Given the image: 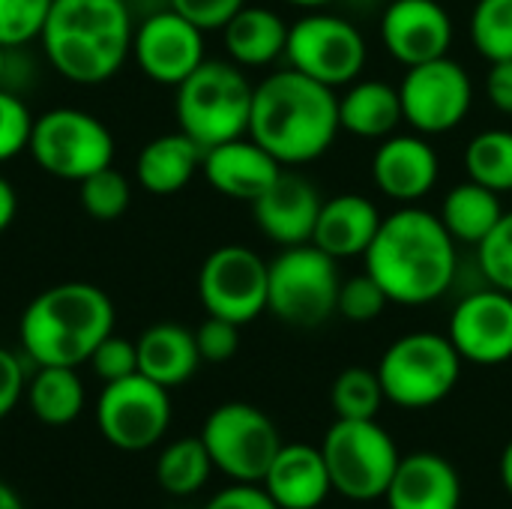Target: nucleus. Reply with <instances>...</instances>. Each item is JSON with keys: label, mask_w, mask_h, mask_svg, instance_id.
<instances>
[{"label": "nucleus", "mask_w": 512, "mask_h": 509, "mask_svg": "<svg viewBox=\"0 0 512 509\" xmlns=\"http://www.w3.org/2000/svg\"><path fill=\"white\" fill-rule=\"evenodd\" d=\"M333 492L348 501H378L387 495L402 462L396 441L375 420H336L321 444Z\"/></svg>", "instance_id": "6e6552de"}, {"label": "nucleus", "mask_w": 512, "mask_h": 509, "mask_svg": "<svg viewBox=\"0 0 512 509\" xmlns=\"http://www.w3.org/2000/svg\"><path fill=\"white\" fill-rule=\"evenodd\" d=\"M174 114L201 150L249 135L255 87L234 60H204L183 84L174 87Z\"/></svg>", "instance_id": "39448f33"}, {"label": "nucleus", "mask_w": 512, "mask_h": 509, "mask_svg": "<svg viewBox=\"0 0 512 509\" xmlns=\"http://www.w3.org/2000/svg\"><path fill=\"white\" fill-rule=\"evenodd\" d=\"M486 93H489V102L501 114H510L512 117V60H495L489 66Z\"/></svg>", "instance_id": "c03bdc74"}, {"label": "nucleus", "mask_w": 512, "mask_h": 509, "mask_svg": "<svg viewBox=\"0 0 512 509\" xmlns=\"http://www.w3.org/2000/svg\"><path fill=\"white\" fill-rule=\"evenodd\" d=\"M456 240L438 213L405 204L381 219V228L363 255L366 273L384 288L390 303L429 306L441 300L459 273Z\"/></svg>", "instance_id": "f257e3e1"}, {"label": "nucleus", "mask_w": 512, "mask_h": 509, "mask_svg": "<svg viewBox=\"0 0 512 509\" xmlns=\"http://www.w3.org/2000/svg\"><path fill=\"white\" fill-rule=\"evenodd\" d=\"M195 345L204 363H228L240 348V324L207 315V321L195 330Z\"/></svg>", "instance_id": "ea45409f"}, {"label": "nucleus", "mask_w": 512, "mask_h": 509, "mask_svg": "<svg viewBox=\"0 0 512 509\" xmlns=\"http://www.w3.org/2000/svg\"><path fill=\"white\" fill-rule=\"evenodd\" d=\"M201 441L213 459V468L234 483H261L276 453L282 450L273 420L246 402H225L204 420Z\"/></svg>", "instance_id": "9d476101"}, {"label": "nucleus", "mask_w": 512, "mask_h": 509, "mask_svg": "<svg viewBox=\"0 0 512 509\" xmlns=\"http://www.w3.org/2000/svg\"><path fill=\"white\" fill-rule=\"evenodd\" d=\"M27 405L45 426H69L84 411V384L72 366H39L30 387Z\"/></svg>", "instance_id": "c85d7f7f"}, {"label": "nucleus", "mask_w": 512, "mask_h": 509, "mask_svg": "<svg viewBox=\"0 0 512 509\" xmlns=\"http://www.w3.org/2000/svg\"><path fill=\"white\" fill-rule=\"evenodd\" d=\"M339 261L312 243L282 249L267 270V312L282 324L312 330L336 315Z\"/></svg>", "instance_id": "0eeeda50"}, {"label": "nucleus", "mask_w": 512, "mask_h": 509, "mask_svg": "<svg viewBox=\"0 0 512 509\" xmlns=\"http://www.w3.org/2000/svg\"><path fill=\"white\" fill-rule=\"evenodd\" d=\"M471 42L489 63L512 60V0H477L471 12Z\"/></svg>", "instance_id": "473e14b6"}, {"label": "nucleus", "mask_w": 512, "mask_h": 509, "mask_svg": "<svg viewBox=\"0 0 512 509\" xmlns=\"http://www.w3.org/2000/svg\"><path fill=\"white\" fill-rule=\"evenodd\" d=\"M27 150L45 174L81 183L114 162V135L96 114L51 108L33 117Z\"/></svg>", "instance_id": "1a4fd4ad"}, {"label": "nucleus", "mask_w": 512, "mask_h": 509, "mask_svg": "<svg viewBox=\"0 0 512 509\" xmlns=\"http://www.w3.org/2000/svg\"><path fill=\"white\" fill-rule=\"evenodd\" d=\"M135 24L126 0H54L39 33L48 63L72 84L111 81L132 54Z\"/></svg>", "instance_id": "7ed1b4c3"}, {"label": "nucleus", "mask_w": 512, "mask_h": 509, "mask_svg": "<svg viewBox=\"0 0 512 509\" xmlns=\"http://www.w3.org/2000/svg\"><path fill=\"white\" fill-rule=\"evenodd\" d=\"M339 132V96L333 87L291 66L255 84L249 138L279 165H309L321 159Z\"/></svg>", "instance_id": "f03ea898"}, {"label": "nucleus", "mask_w": 512, "mask_h": 509, "mask_svg": "<svg viewBox=\"0 0 512 509\" xmlns=\"http://www.w3.org/2000/svg\"><path fill=\"white\" fill-rule=\"evenodd\" d=\"M321 204L324 201L318 189L303 174L282 171L273 180V186L258 201H252V213L261 234L279 243L282 249H288V246L312 243Z\"/></svg>", "instance_id": "6ab92c4d"}, {"label": "nucleus", "mask_w": 512, "mask_h": 509, "mask_svg": "<svg viewBox=\"0 0 512 509\" xmlns=\"http://www.w3.org/2000/svg\"><path fill=\"white\" fill-rule=\"evenodd\" d=\"M30 129H33V114L27 105L0 87V162L15 159L21 150L30 144Z\"/></svg>", "instance_id": "58836bf2"}, {"label": "nucleus", "mask_w": 512, "mask_h": 509, "mask_svg": "<svg viewBox=\"0 0 512 509\" xmlns=\"http://www.w3.org/2000/svg\"><path fill=\"white\" fill-rule=\"evenodd\" d=\"M201 159L204 150L177 129L141 147L135 159V174L150 195H174L192 183V177L201 171Z\"/></svg>", "instance_id": "a878e982"}, {"label": "nucleus", "mask_w": 512, "mask_h": 509, "mask_svg": "<svg viewBox=\"0 0 512 509\" xmlns=\"http://www.w3.org/2000/svg\"><path fill=\"white\" fill-rule=\"evenodd\" d=\"M384 498L390 509H459L462 480L444 456L414 453L399 462Z\"/></svg>", "instance_id": "4be33fe9"}, {"label": "nucleus", "mask_w": 512, "mask_h": 509, "mask_svg": "<svg viewBox=\"0 0 512 509\" xmlns=\"http://www.w3.org/2000/svg\"><path fill=\"white\" fill-rule=\"evenodd\" d=\"M285 57L291 69L336 90L363 75L369 48L363 33L348 18L315 9L288 24Z\"/></svg>", "instance_id": "9b49d317"}, {"label": "nucleus", "mask_w": 512, "mask_h": 509, "mask_svg": "<svg viewBox=\"0 0 512 509\" xmlns=\"http://www.w3.org/2000/svg\"><path fill=\"white\" fill-rule=\"evenodd\" d=\"M24 393V372L12 351L0 348V420L9 417Z\"/></svg>", "instance_id": "37998d69"}, {"label": "nucleus", "mask_w": 512, "mask_h": 509, "mask_svg": "<svg viewBox=\"0 0 512 509\" xmlns=\"http://www.w3.org/2000/svg\"><path fill=\"white\" fill-rule=\"evenodd\" d=\"M477 267L486 285L512 294V210L501 216L492 234L477 246Z\"/></svg>", "instance_id": "f704fd0d"}, {"label": "nucleus", "mask_w": 512, "mask_h": 509, "mask_svg": "<svg viewBox=\"0 0 512 509\" xmlns=\"http://www.w3.org/2000/svg\"><path fill=\"white\" fill-rule=\"evenodd\" d=\"M132 57L150 81L177 87L207 60L204 30L168 6L135 27Z\"/></svg>", "instance_id": "2eb2a0df"}, {"label": "nucleus", "mask_w": 512, "mask_h": 509, "mask_svg": "<svg viewBox=\"0 0 512 509\" xmlns=\"http://www.w3.org/2000/svg\"><path fill=\"white\" fill-rule=\"evenodd\" d=\"M390 306V297L384 294V288L369 276V273H360V276H351L339 285V300H336V312L345 318V321H354V324H369L375 318H381V312Z\"/></svg>", "instance_id": "e433bc0d"}, {"label": "nucleus", "mask_w": 512, "mask_h": 509, "mask_svg": "<svg viewBox=\"0 0 512 509\" xmlns=\"http://www.w3.org/2000/svg\"><path fill=\"white\" fill-rule=\"evenodd\" d=\"M96 423L102 438L123 450V453H141L156 447L168 426H171V399L168 390L141 372L105 384L99 405H96Z\"/></svg>", "instance_id": "ddd939ff"}, {"label": "nucleus", "mask_w": 512, "mask_h": 509, "mask_svg": "<svg viewBox=\"0 0 512 509\" xmlns=\"http://www.w3.org/2000/svg\"><path fill=\"white\" fill-rule=\"evenodd\" d=\"M330 402L339 420H375L381 405L387 402L378 369H366V366L342 369L333 381Z\"/></svg>", "instance_id": "2f4dec72"}, {"label": "nucleus", "mask_w": 512, "mask_h": 509, "mask_svg": "<svg viewBox=\"0 0 512 509\" xmlns=\"http://www.w3.org/2000/svg\"><path fill=\"white\" fill-rule=\"evenodd\" d=\"M462 357L453 348L450 336L417 330L399 336L378 363V378L384 387L387 402L423 411L444 402L462 375Z\"/></svg>", "instance_id": "423d86ee"}, {"label": "nucleus", "mask_w": 512, "mask_h": 509, "mask_svg": "<svg viewBox=\"0 0 512 509\" xmlns=\"http://www.w3.org/2000/svg\"><path fill=\"white\" fill-rule=\"evenodd\" d=\"M501 483H504L507 495L512 498V441L504 447V453H501Z\"/></svg>", "instance_id": "49530a36"}, {"label": "nucleus", "mask_w": 512, "mask_h": 509, "mask_svg": "<svg viewBox=\"0 0 512 509\" xmlns=\"http://www.w3.org/2000/svg\"><path fill=\"white\" fill-rule=\"evenodd\" d=\"M6 54H9V48H6V45H0V84H3V75H6V63H9V60H6Z\"/></svg>", "instance_id": "8fccbe9b"}, {"label": "nucleus", "mask_w": 512, "mask_h": 509, "mask_svg": "<svg viewBox=\"0 0 512 509\" xmlns=\"http://www.w3.org/2000/svg\"><path fill=\"white\" fill-rule=\"evenodd\" d=\"M210 471H213V459L201 435L168 444L156 459V483L168 495H177V498H186L204 489V483L210 480Z\"/></svg>", "instance_id": "c756f323"}, {"label": "nucleus", "mask_w": 512, "mask_h": 509, "mask_svg": "<svg viewBox=\"0 0 512 509\" xmlns=\"http://www.w3.org/2000/svg\"><path fill=\"white\" fill-rule=\"evenodd\" d=\"M441 174V162L435 147L426 141V135H387L375 156H372V180L381 195H387L396 204H417L423 201Z\"/></svg>", "instance_id": "a211bd4d"}, {"label": "nucleus", "mask_w": 512, "mask_h": 509, "mask_svg": "<svg viewBox=\"0 0 512 509\" xmlns=\"http://www.w3.org/2000/svg\"><path fill=\"white\" fill-rule=\"evenodd\" d=\"M405 123L399 87L381 78H357L339 96V126L366 141H384Z\"/></svg>", "instance_id": "b1692460"}, {"label": "nucleus", "mask_w": 512, "mask_h": 509, "mask_svg": "<svg viewBox=\"0 0 512 509\" xmlns=\"http://www.w3.org/2000/svg\"><path fill=\"white\" fill-rule=\"evenodd\" d=\"M138 372L165 390L186 384L201 366L195 333L180 324H153L138 336Z\"/></svg>", "instance_id": "bb28decb"}, {"label": "nucleus", "mask_w": 512, "mask_h": 509, "mask_svg": "<svg viewBox=\"0 0 512 509\" xmlns=\"http://www.w3.org/2000/svg\"><path fill=\"white\" fill-rule=\"evenodd\" d=\"M54 0H0V45L18 48L39 39Z\"/></svg>", "instance_id": "c9c22d12"}, {"label": "nucleus", "mask_w": 512, "mask_h": 509, "mask_svg": "<svg viewBox=\"0 0 512 509\" xmlns=\"http://www.w3.org/2000/svg\"><path fill=\"white\" fill-rule=\"evenodd\" d=\"M402 114L405 123L420 135H444L465 123L474 105L471 75L459 60L438 57L408 66L402 84Z\"/></svg>", "instance_id": "f8f14e48"}, {"label": "nucleus", "mask_w": 512, "mask_h": 509, "mask_svg": "<svg viewBox=\"0 0 512 509\" xmlns=\"http://www.w3.org/2000/svg\"><path fill=\"white\" fill-rule=\"evenodd\" d=\"M285 3H291L297 9H306V12H315V9H324V6H330L336 0H285Z\"/></svg>", "instance_id": "09e8293b"}, {"label": "nucleus", "mask_w": 512, "mask_h": 509, "mask_svg": "<svg viewBox=\"0 0 512 509\" xmlns=\"http://www.w3.org/2000/svg\"><path fill=\"white\" fill-rule=\"evenodd\" d=\"M246 0H168L171 9H177L183 18L198 24L204 33L207 30H222L228 18L243 6Z\"/></svg>", "instance_id": "a19ab883"}, {"label": "nucleus", "mask_w": 512, "mask_h": 509, "mask_svg": "<svg viewBox=\"0 0 512 509\" xmlns=\"http://www.w3.org/2000/svg\"><path fill=\"white\" fill-rule=\"evenodd\" d=\"M504 213L507 210L501 204V195L468 177L465 183H456L444 195V204H441L438 216H441L444 228L450 231V237L456 243H465V246L477 249L492 234V228L501 222Z\"/></svg>", "instance_id": "cd10ccee"}, {"label": "nucleus", "mask_w": 512, "mask_h": 509, "mask_svg": "<svg viewBox=\"0 0 512 509\" xmlns=\"http://www.w3.org/2000/svg\"><path fill=\"white\" fill-rule=\"evenodd\" d=\"M87 363L93 366V372H96L105 384L123 381V378H129V375L138 372V345H135L132 339H126V336L108 333V336L96 345V351L90 354Z\"/></svg>", "instance_id": "4c0bfd02"}, {"label": "nucleus", "mask_w": 512, "mask_h": 509, "mask_svg": "<svg viewBox=\"0 0 512 509\" xmlns=\"http://www.w3.org/2000/svg\"><path fill=\"white\" fill-rule=\"evenodd\" d=\"M465 171L471 180L489 186L492 192H512V132L486 129L477 132L465 147Z\"/></svg>", "instance_id": "7c9ffc66"}, {"label": "nucleus", "mask_w": 512, "mask_h": 509, "mask_svg": "<svg viewBox=\"0 0 512 509\" xmlns=\"http://www.w3.org/2000/svg\"><path fill=\"white\" fill-rule=\"evenodd\" d=\"M0 509H24L21 498L6 483H0Z\"/></svg>", "instance_id": "de8ad7c7"}, {"label": "nucleus", "mask_w": 512, "mask_h": 509, "mask_svg": "<svg viewBox=\"0 0 512 509\" xmlns=\"http://www.w3.org/2000/svg\"><path fill=\"white\" fill-rule=\"evenodd\" d=\"M78 198H81V207L90 219L96 222H114L126 213L129 207V183L120 171H114V165L84 177L78 183Z\"/></svg>", "instance_id": "72a5a7b5"}, {"label": "nucleus", "mask_w": 512, "mask_h": 509, "mask_svg": "<svg viewBox=\"0 0 512 509\" xmlns=\"http://www.w3.org/2000/svg\"><path fill=\"white\" fill-rule=\"evenodd\" d=\"M222 39H225L228 57L237 66L261 69V66H270L273 60L285 57L288 24L279 12H273L267 6L243 3L222 27Z\"/></svg>", "instance_id": "393cba45"}, {"label": "nucleus", "mask_w": 512, "mask_h": 509, "mask_svg": "<svg viewBox=\"0 0 512 509\" xmlns=\"http://www.w3.org/2000/svg\"><path fill=\"white\" fill-rule=\"evenodd\" d=\"M381 213L375 201H369L360 192H345L336 198H327L321 204L312 246L327 252L330 258H360L369 252L378 228H381Z\"/></svg>", "instance_id": "5701e85b"}, {"label": "nucleus", "mask_w": 512, "mask_h": 509, "mask_svg": "<svg viewBox=\"0 0 512 509\" xmlns=\"http://www.w3.org/2000/svg\"><path fill=\"white\" fill-rule=\"evenodd\" d=\"M282 171L285 165H279L249 135L216 144L204 150V159H201V174L207 177V183L219 195L231 201H246V204L258 201Z\"/></svg>", "instance_id": "aec40b11"}, {"label": "nucleus", "mask_w": 512, "mask_h": 509, "mask_svg": "<svg viewBox=\"0 0 512 509\" xmlns=\"http://www.w3.org/2000/svg\"><path fill=\"white\" fill-rule=\"evenodd\" d=\"M15 213H18V195L12 189V183L6 177H0V234L12 225Z\"/></svg>", "instance_id": "a18cd8bd"}, {"label": "nucleus", "mask_w": 512, "mask_h": 509, "mask_svg": "<svg viewBox=\"0 0 512 509\" xmlns=\"http://www.w3.org/2000/svg\"><path fill=\"white\" fill-rule=\"evenodd\" d=\"M267 270L270 261H264L249 246H219L213 249L201 270H198V297L207 315L249 324L258 315L267 312Z\"/></svg>", "instance_id": "4468645a"}, {"label": "nucleus", "mask_w": 512, "mask_h": 509, "mask_svg": "<svg viewBox=\"0 0 512 509\" xmlns=\"http://www.w3.org/2000/svg\"><path fill=\"white\" fill-rule=\"evenodd\" d=\"M261 486L279 509H318L333 492L321 447L282 444Z\"/></svg>", "instance_id": "412c9836"}, {"label": "nucleus", "mask_w": 512, "mask_h": 509, "mask_svg": "<svg viewBox=\"0 0 512 509\" xmlns=\"http://www.w3.org/2000/svg\"><path fill=\"white\" fill-rule=\"evenodd\" d=\"M447 336L465 363L501 366L512 360V294L492 285L465 294L450 315Z\"/></svg>", "instance_id": "dca6fc26"}, {"label": "nucleus", "mask_w": 512, "mask_h": 509, "mask_svg": "<svg viewBox=\"0 0 512 509\" xmlns=\"http://www.w3.org/2000/svg\"><path fill=\"white\" fill-rule=\"evenodd\" d=\"M381 42L405 69L450 54L453 18L438 0H390L381 15Z\"/></svg>", "instance_id": "f3484780"}, {"label": "nucleus", "mask_w": 512, "mask_h": 509, "mask_svg": "<svg viewBox=\"0 0 512 509\" xmlns=\"http://www.w3.org/2000/svg\"><path fill=\"white\" fill-rule=\"evenodd\" d=\"M204 509H279L261 483H237L213 495Z\"/></svg>", "instance_id": "79ce46f5"}, {"label": "nucleus", "mask_w": 512, "mask_h": 509, "mask_svg": "<svg viewBox=\"0 0 512 509\" xmlns=\"http://www.w3.org/2000/svg\"><path fill=\"white\" fill-rule=\"evenodd\" d=\"M114 333V303L90 282H60L30 300L18 336L36 366H72L90 360L96 345Z\"/></svg>", "instance_id": "20e7f679"}]
</instances>
